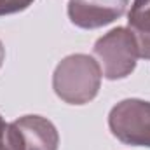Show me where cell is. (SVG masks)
Masks as SVG:
<instances>
[{
    "mask_svg": "<svg viewBox=\"0 0 150 150\" xmlns=\"http://www.w3.org/2000/svg\"><path fill=\"white\" fill-rule=\"evenodd\" d=\"M101 77V68L93 56L70 54L58 63L52 75V89L68 105H86L96 98Z\"/></svg>",
    "mask_w": 150,
    "mask_h": 150,
    "instance_id": "obj_1",
    "label": "cell"
},
{
    "mask_svg": "<svg viewBox=\"0 0 150 150\" xmlns=\"http://www.w3.org/2000/svg\"><path fill=\"white\" fill-rule=\"evenodd\" d=\"M94 58L101 74L108 80H119L131 75L140 58L138 44L129 28H113L94 44Z\"/></svg>",
    "mask_w": 150,
    "mask_h": 150,
    "instance_id": "obj_2",
    "label": "cell"
},
{
    "mask_svg": "<svg viewBox=\"0 0 150 150\" xmlns=\"http://www.w3.org/2000/svg\"><path fill=\"white\" fill-rule=\"evenodd\" d=\"M112 134L131 147H150V101L127 98L119 101L108 115Z\"/></svg>",
    "mask_w": 150,
    "mask_h": 150,
    "instance_id": "obj_3",
    "label": "cell"
},
{
    "mask_svg": "<svg viewBox=\"0 0 150 150\" xmlns=\"http://www.w3.org/2000/svg\"><path fill=\"white\" fill-rule=\"evenodd\" d=\"M129 0H70L68 18L75 26L84 30L101 28L119 19Z\"/></svg>",
    "mask_w": 150,
    "mask_h": 150,
    "instance_id": "obj_4",
    "label": "cell"
},
{
    "mask_svg": "<svg viewBox=\"0 0 150 150\" xmlns=\"http://www.w3.org/2000/svg\"><path fill=\"white\" fill-rule=\"evenodd\" d=\"M18 150H58L59 134L56 126L40 115H23L12 122Z\"/></svg>",
    "mask_w": 150,
    "mask_h": 150,
    "instance_id": "obj_5",
    "label": "cell"
},
{
    "mask_svg": "<svg viewBox=\"0 0 150 150\" xmlns=\"http://www.w3.org/2000/svg\"><path fill=\"white\" fill-rule=\"evenodd\" d=\"M129 30L136 38L140 58L150 59V0H134L127 16Z\"/></svg>",
    "mask_w": 150,
    "mask_h": 150,
    "instance_id": "obj_6",
    "label": "cell"
},
{
    "mask_svg": "<svg viewBox=\"0 0 150 150\" xmlns=\"http://www.w3.org/2000/svg\"><path fill=\"white\" fill-rule=\"evenodd\" d=\"M33 4V0H0V16L21 12L28 9Z\"/></svg>",
    "mask_w": 150,
    "mask_h": 150,
    "instance_id": "obj_7",
    "label": "cell"
},
{
    "mask_svg": "<svg viewBox=\"0 0 150 150\" xmlns=\"http://www.w3.org/2000/svg\"><path fill=\"white\" fill-rule=\"evenodd\" d=\"M0 150H9V124L0 115Z\"/></svg>",
    "mask_w": 150,
    "mask_h": 150,
    "instance_id": "obj_8",
    "label": "cell"
},
{
    "mask_svg": "<svg viewBox=\"0 0 150 150\" xmlns=\"http://www.w3.org/2000/svg\"><path fill=\"white\" fill-rule=\"evenodd\" d=\"M4 59H5V47H4V44H2V40H0V68H2V65H4Z\"/></svg>",
    "mask_w": 150,
    "mask_h": 150,
    "instance_id": "obj_9",
    "label": "cell"
}]
</instances>
